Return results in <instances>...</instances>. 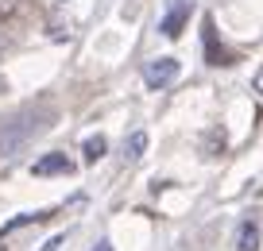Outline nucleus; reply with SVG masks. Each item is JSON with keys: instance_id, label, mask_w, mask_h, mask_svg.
Wrapping results in <instances>:
<instances>
[{"instance_id": "obj_1", "label": "nucleus", "mask_w": 263, "mask_h": 251, "mask_svg": "<svg viewBox=\"0 0 263 251\" xmlns=\"http://www.w3.org/2000/svg\"><path fill=\"white\" fill-rule=\"evenodd\" d=\"M174 78H178V58H171V54L151 58V62L143 66V81H147L151 89H166Z\"/></svg>"}, {"instance_id": "obj_2", "label": "nucleus", "mask_w": 263, "mask_h": 251, "mask_svg": "<svg viewBox=\"0 0 263 251\" xmlns=\"http://www.w3.org/2000/svg\"><path fill=\"white\" fill-rule=\"evenodd\" d=\"M70 170H74V162L66 159L62 151H50V155H43V159L31 166V174H39V178H50V174H70Z\"/></svg>"}, {"instance_id": "obj_3", "label": "nucleus", "mask_w": 263, "mask_h": 251, "mask_svg": "<svg viewBox=\"0 0 263 251\" xmlns=\"http://www.w3.org/2000/svg\"><path fill=\"white\" fill-rule=\"evenodd\" d=\"M186 20H190V0H178V4H174V8L163 16L159 31H163L166 39H178V35H182V24H186Z\"/></svg>"}, {"instance_id": "obj_4", "label": "nucleus", "mask_w": 263, "mask_h": 251, "mask_svg": "<svg viewBox=\"0 0 263 251\" xmlns=\"http://www.w3.org/2000/svg\"><path fill=\"white\" fill-rule=\"evenodd\" d=\"M105 151H108V139L105 136H89V139H85V162L105 159Z\"/></svg>"}, {"instance_id": "obj_5", "label": "nucleus", "mask_w": 263, "mask_h": 251, "mask_svg": "<svg viewBox=\"0 0 263 251\" xmlns=\"http://www.w3.org/2000/svg\"><path fill=\"white\" fill-rule=\"evenodd\" d=\"M47 213H24V217H16V220H8V224L0 228V236H12L16 228H24V224H35V220H43Z\"/></svg>"}, {"instance_id": "obj_6", "label": "nucleus", "mask_w": 263, "mask_h": 251, "mask_svg": "<svg viewBox=\"0 0 263 251\" xmlns=\"http://www.w3.org/2000/svg\"><path fill=\"white\" fill-rule=\"evenodd\" d=\"M255 247H259V228L244 224V232H240V251H255Z\"/></svg>"}, {"instance_id": "obj_7", "label": "nucleus", "mask_w": 263, "mask_h": 251, "mask_svg": "<svg viewBox=\"0 0 263 251\" xmlns=\"http://www.w3.org/2000/svg\"><path fill=\"white\" fill-rule=\"evenodd\" d=\"M143 151H147V131H136V136L128 139V159H140Z\"/></svg>"}, {"instance_id": "obj_8", "label": "nucleus", "mask_w": 263, "mask_h": 251, "mask_svg": "<svg viewBox=\"0 0 263 251\" xmlns=\"http://www.w3.org/2000/svg\"><path fill=\"white\" fill-rule=\"evenodd\" d=\"M16 8H20V0H0V20L16 16Z\"/></svg>"}, {"instance_id": "obj_9", "label": "nucleus", "mask_w": 263, "mask_h": 251, "mask_svg": "<svg viewBox=\"0 0 263 251\" xmlns=\"http://www.w3.org/2000/svg\"><path fill=\"white\" fill-rule=\"evenodd\" d=\"M62 240H66V236H50V240H47V243H43V247H39V251H58V247H62Z\"/></svg>"}, {"instance_id": "obj_10", "label": "nucleus", "mask_w": 263, "mask_h": 251, "mask_svg": "<svg viewBox=\"0 0 263 251\" xmlns=\"http://www.w3.org/2000/svg\"><path fill=\"white\" fill-rule=\"evenodd\" d=\"M252 85H255V93H263V66L255 70V78H252Z\"/></svg>"}, {"instance_id": "obj_11", "label": "nucleus", "mask_w": 263, "mask_h": 251, "mask_svg": "<svg viewBox=\"0 0 263 251\" xmlns=\"http://www.w3.org/2000/svg\"><path fill=\"white\" fill-rule=\"evenodd\" d=\"M93 251H112V243H108V240H101V243H97Z\"/></svg>"}]
</instances>
